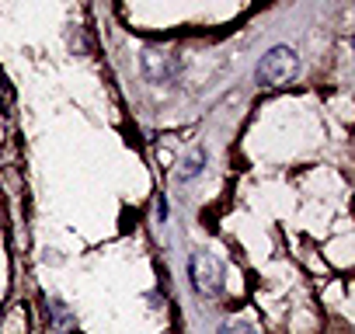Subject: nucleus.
<instances>
[{"label":"nucleus","instance_id":"f257e3e1","mask_svg":"<svg viewBox=\"0 0 355 334\" xmlns=\"http://www.w3.org/2000/svg\"><path fill=\"white\" fill-rule=\"evenodd\" d=\"M296 73H300V56L289 46H272L261 56V63L254 70V80L261 87H286V84L296 80Z\"/></svg>","mask_w":355,"mask_h":334},{"label":"nucleus","instance_id":"f03ea898","mask_svg":"<svg viewBox=\"0 0 355 334\" xmlns=\"http://www.w3.org/2000/svg\"><path fill=\"white\" fill-rule=\"evenodd\" d=\"M189 275H192V285H196L199 296H216V292L223 289V265H220V258L209 254V251L192 254Z\"/></svg>","mask_w":355,"mask_h":334},{"label":"nucleus","instance_id":"7ed1b4c3","mask_svg":"<svg viewBox=\"0 0 355 334\" xmlns=\"http://www.w3.org/2000/svg\"><path fill=\"white\" fill-rule=\"evenodd\" d=\"M178 56L171 53V49H157V46H150V49H143V73L153 80V84H164V80H171L174 73H178Z\"/></svg>","mask_w":355,"mask_h":334},{"label":"nucleus","instance_id":"20e7f679","mask_svg":"<svg viewBox=\"0 0 355 334\" xmlns=\"http://www.w3.org/2000/svg\"><path fill=\"white\" fill-rule=\"evenodd\" d=\"M202 164H206V153H202V150H192V153L182 160V167H178V182H189V178H196V175L202 171Z\"/></svg>","mask_w":355,"mask_h":334},{"label":"nucleus","instance_id":"39448f33","mask_svg":"<svg viewBox=\"0 0 355 334\" xmlns=\"http://www.w3.org/2000/svg\"><path fill=\"white\" fill-rule=\"evenodd\" d=\"M223 334H254V327H248V324H241V320H237V324H227V327H223Z\"/></svg>","mask_w":355,"mask_h":334}]
</instances>
